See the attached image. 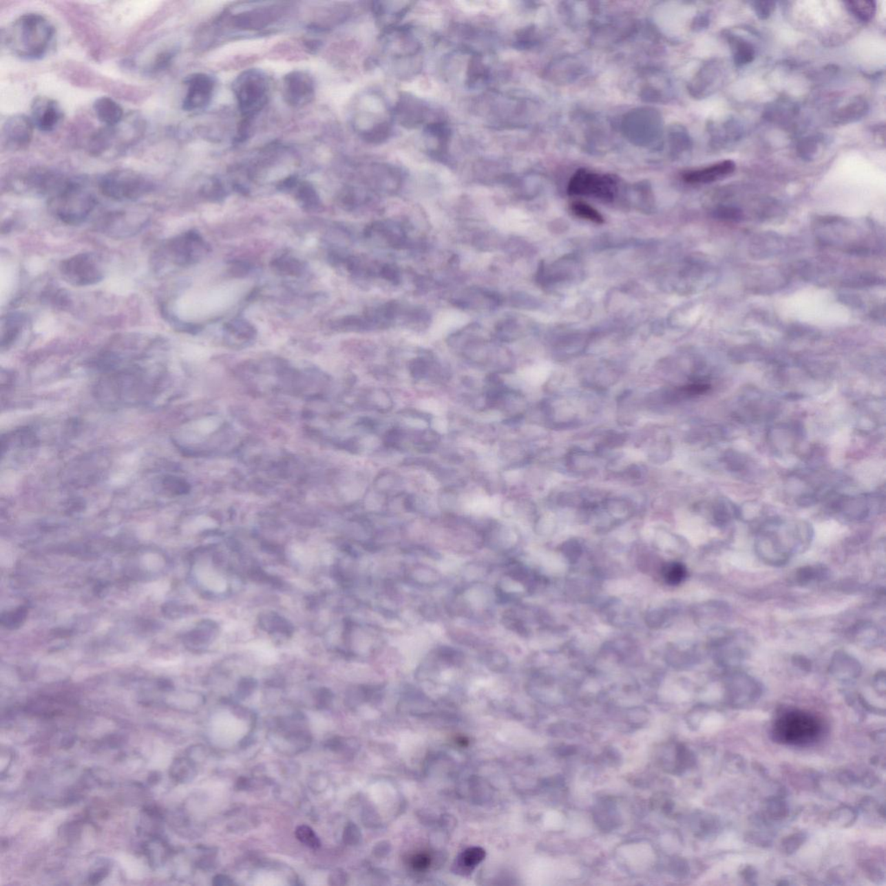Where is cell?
<instances>
[{
	"label": "cell",
	"mask_w": 886,
	"mask_h": 886,
	"mask_svg": "<svg viewBox=\"0 0 886 886\" xmlns=\"http://www.w3.org/2000/svg\"><path fill=\"white\" fill-rule=\"evenodd\" d=\"M736 169L732 160H724L703 169L690 171L684 175V180L690 184H708L729 176Z\"/></svg>",
	"instance_id": "17"
},
{
	"label": "cell",
	"mask_w": 886,
	"mask_h": 886,
	"mask_svg": "<svg viewBox=\"0 0 886 886\" xmlns=\"http://www.w3.org/2000/svg\"><path fill=\"white\" fill-rule=\"evenodd\" d=\"M868 106L865 101L858 100L854 103L849 104L845 107L836 118L837 120L841 123H851L854 120L860 119L867 112Z\"/></svg>",
	"instance_id": "25"
},
{
	"label": "cell",
	"mask_w": 886,
	"mask_h": 886,
	"mask_svg": "<svg viewBox=\"0 0 886 886\" xmlns=\"http://www.w3.org/2000/svg\"><path fill=\"white\" fill-rule=\"evenodd\" d=\"M490 70L485 63L483 56L478 52H474L467 65V85L474 87L480 84L487 83L490 78Z\"/></svg>",
	"instance_id": "21"
},
{
	"label": "cell",
	"mask_w": 886,
	"mask_h": 886,
	"mask_svg": "<svg viewBox=\"0 0 886 886\" xmlns=\"http://www.w3.org/2000/svg\"><path fill=\"white\" fill-rule=\"evenodd\" d=\"M25 318L22 315L12 313L8 315L2 319L1 325V346L8 347L15 341L17 338L22 332L23 326H25Z\"/></svg>",
	"instance_id": "22"
},
{
	"label": "cell",
	"mask_w": 886,
	"mask_h": 886,
	"mask_svg": "<svg viewBox=\"0 0 886 886\" xmlns=\"http://www.w3.org/2000/svg\"><path fill=\"white\" fill-rule=\"evenodd\" d=\"M34 125L25 114H14L8 118L1 129L3 149L19 151L26 149L32 143Z\"/></svg>",
	"instance_id": "9"
},
{
	"label": "cell",
	"mask_w": 886,
	"mask_h": 886,
	"mask_svg": "<svg viewBox=\"0 0 886 886\" xmlns=\"http://www.w3.org/2000/svg\"><path fill=\"white\" fill-rule=\"evenodd\" d=\"M299 198L303 203L309 207H315L319 203V198L315 189L308 184L302 185L299 190Z\"/></svg>",
	"instance_id": "36"
},
{
	"label": "cell",
	"mask_w": 886,
	"mask_h": 886,
	"mask_svg": "<svg viewBox=\"0 0 886 886\" xmlns=\"http://www.w3.org/2000/svg\"><path fill=\"white\" fill-rule=\"evenodd\" d=\"M426 139L430 153L434 156L441 157L447 153V145L450 138V129L444 121H433L427 125L425 130Z\"/></svg>",
	"instance_id": "19"
},
{
	"label": "cell",
	"mask_w": 886,
	"mask_h": 886,
	"mask_svg": "<svg viewBox=\"0 0 886 886\" xmlns=\"http://www.w3.org/2000/svg\"><path fill=\"white\" fill-rule=\"evenodd\" d=\"M175 769V777L181 781L191 780L196 774L193 764L185 759L178 761Z\"/></svg>",
	"instance_id": "31"
},
{
	"label": "cell",
	"mask_w": 886,
	"mask_h": 886,
	"mask_svg": "<svg viewBox=\"0 0 886 886\" xmlns=\"http://www.w3.org/2000/svg\"><path fill=\"white\" fill-rule=\"evenodd\" d=\"M33 125L41 132H52L63 119V111L56 100L47 96L36 97L30 107Z\"/></svg>",
	"instance_id": "11"
},
{
	"label": "cell",
	"mask_w": 886,
	"mask_h": 886,
	"mask_svg": "<svg viewBox=\"0 0 886 886\" xmlns=\"http://www.w3.org/2000/svg\"><path fill=\"white\" fill-rule=\"evenodd\" d=\"M93 107L97 119L105 126H116L124 120L123 107L109 97L103 96L96 99Z\"/></svg>",
	"instance_id": "20"
},
{
	"label": "cell",
	"mask_w": 886,
	"mask_h": 886,
	"mask_svg": "<svg viewBox=\"0 0 886 886\" xmlns=\"http://www.w3.org/2000/svg\"><path fill=\"white\" fill-rule=\"evenodd\" d=\"M411 865L416 870H425L430 865V858L427 854H416L412 858Z\"/></svg>",
	"instance_id": "40"
},
{
	"label": "cell",
	"mask_w": 886,
	"mask_h": 886,
	"mask_svg": "<svg viewBox=\"0 0 886 886\" xmlns=\"http://www.w3.org/2000/svg\"><path fill=\"white\" fill-rule=\"evenodd\" d=\"M346 879V874H344V872L340 870H337L335 872H333V874L330 875L329 885H345Z\"/></svg>",
	"instance_id": "41"
},
{
	"label": "cell",
	"mask_w": 886,
	"mask_h": 886,
	"mask_svg": "<svg viewBox=\"0 0 886 886\" xmlns=\"http://www.w3.org/2000/svg\"><path fill=\"white\" fill-rule=\"evenodd\" d=\"M571 211L578 218L586 219L593 223L602 224L604 223V217L598 211L584 202H574L571 204Z\"/></svg>",
	"instance_id": "27"
},
{
	"label": "cell",
	"mask_w": 886,
	"mask_h": 886,
	"mask_svg": "<svg viewBox=\"0 0 886 886\" xmlns=\"http://www.w3.org/2000/svg\"><path fill=\"white\" fill-rule=\"evenodd\" d=\"M852 15L863 22L871 21L876 13L874 1H849L845 3Z\"/></svg>",
	"instance_id": "24"
},
{
	"label": "cell",
	"mask_w": 886,
	"mask_h": 886,
	"mask_svg": "<svg viewBox=\"0 0 886 886\" xmlns=\"http://www.w3.org/2000/svg\"><path fill=\"white\" fill-rule=\"evenodd\" d=\"M361 834L355 823H348L343 833V841L346 845H355L359 843Z\"/></svg>",
	"instance_id": "37"
},
{
	"label": "cell",
	"mask_w": 886,
	"mask_h": 886,
	"mask_svg": "<svg viewBox=\"0 0 886 886\" xmlns=\"http://www.w3.org/2000/svg\"><path fill=\"white\" fill-rule=\"evenodd\" d=\"M732 45L733 60L737 66H743L752 62L755 57L754 47L743 39H734Z\"/></svg>",
	"instance_id": "23"
},
{
	"label": "cell",
	"mask_w": 886,
	"mask_h": 886,
	"mask_svg": "<svg viewBox=\"0 0 886 886\" xmlns=\"http://www.w3.org/2000/svg\"><path fill=\"white\" fill-rule=\"evenodd\" d=\"M823 727L816 717L803 710H790L778 717L773 727L774 740L788 746H807L821 737Z\"/></svg>",
	"instance_id": "3"
},
{
	"label": "cell",
	"mask_w": 886,
	"mask_h": 886,
	"mask_svg": "<svg viewBox=\"0 0 886 886\" xmlns=\"http://www.w3.org/2000/svg\"><path fill=\"white\" fill-rule=\"evenodd\" d=\"M295 836L302 843L308 845L313 849L321 847V842L319 841L317 834L312 830L311 827L302 825L297 827L295 830Z\"/></svg>",
	"instance_id": "29"
},
{
	"label": "cell",
	"mask_w": 886,
	"mask_h": 886,
	"mask_svg": "<svg viewBox=\"0 0 886 886\" xmlns=\"http://www.w3.org/2000/svg\"><path fill=\"white\" fill-rule=\"evenodd\" d=\"M618 191L614 178L586 169H580L569 180L568 193L572 196L594 197L612 201Z\"/></svg>",
	"instance_id": "7"
},
{
	"label": "cell",
	"mask_w": 886,
	"mask_h": 886,
	"mask_svg": "<svg viewBox=\"0 0 886 886\" xmlns=\"http://www.w3.org/2000/svg\"><path fill=\"white\" fill-rule=\"evenodd\" d=\"M502 298L493 291L483 288H470L463 296L453 299V304L464 309L483 308H495L500 306Z\"/></svg>",
	"instance_id": "16"
},
{
	"label": "cell",
	"mask_w": 886,
	"mask_h": 886,
	"mask_svg": "<svg viewBox=\"0 0 886 886\" xmlns=\"http://www.w3.org/2000/svg\"><path fill=\"white\" fill-rule=\"evenodd\" d=\"M663 577L668 584H679L686 577V569L679 562H671L664 568Z\"/></svg>",
	"instance_id": "28"
},
{
	"label": "cell",
	"mask_w": 886,
	"mask_h": 886,
	"mask_svg": "<svg viewBox=\"0 0 886 886\" xmlns=\"http://www.w3.org/2000/svg\"><path fill=\"white\" fill-rule=\"evenodd\" d=\"M153 182L130 169H116L104 174L99 189L104 196L116 201H134L153 191Z\"/></svg>",
	"instance_id": "5"
},
{
	"label": "cell",
	"mask_w": 886,
	"mask_h": 886,
	"mask_svg": "<svg viewBox=\"0 0 886 886\" xmlns=\"http://www.w3.org/2000/svg\"><path fill=\"white\" fill-rule=\"evenodd\" d=\"M187 93L183 102V109L194 111L207 105L211 98L214 83L204 74H194L185 80Z\"/></svg>",
	"instance_id": "12"
},
{
	"label": "cell",
	"mask_w": 886,
	"mask_h": 886,
	"mask_svg": "<svg viewBox=\"0 0 886 886\" xmlns=\"http://www.w3.org/2000/svg\"><path fill=\"white\" fill-rule=\"evenodd\" d=\"M379 274L381 275L382 278L386 279V281L394 283V284H397V283L400 282L399 269L397 268L396 266L390 264L383 265L381 268H380Z\"/></svg>",
	"instance_id": "39"
},
{
	"label": "cell",
	"mask_w": 886,
	"mask_h": 886,
	"mask_svg": "<svg viewBox=\"0 0 886 886\" xmlns=\"http://www.w3.org/2000/svg\"><path fill=\"white\" fill-rule=\"evenodd\" d=\"M204 242L195 232H187L167 242L162 255L178 266L193 264L200 258L204 248Z\"/></svg>",
	"instance_id": "10"
},
{
	"label": "cell",
	"mask_w": 886,
	"mask_h": 886,
	"mask_svg": "<svg viewBox=\"0 0 886 886\" xmlns=\"http://www.w3.org/2000/svg\"><path fill=\"white\" fill-rule=\"evenodd\" d=\"M285 91L288 102L293 105L308 103L313 94V83L308 75L293 72L285 78Z\"/></svg>",
	"instance_id": "15"
},
{
	"label": "cell",
	"mask_w": 886,
	"mask_h": 886,
	"mask_svg": "<svg viewBox=\"0 0 886 886\" xmlns=\"http://www.w3.org/2000/svg\"><path fill=\"white\" fill-rule=\"evenodd\" d=\"M806 836L804 834H794L783 841V849L788 854H793L804 843Z\"/></svg>",
	"instance_id": "35"
},
{
	"label": "cell",
	"mask_w": 886,
	"mask_h": 886,
	"mask_svg": "<svg viewBox=\"0 0 886 886\" xmlns=\"http://www.w3.org/2000/svg\"><path fill=\"white\" fill-rule=\"evenodd\" d=\"M55 28L45 16L26 13L3 30L2 39L13 55L23 60H38L49 52Z\"/></svg>",
	"instance_id": "1"
},
{
	"label": "cell",
	"mask_w": 886,
	"mask_h": 886,
	"mask_svg": "<svg viewBox=\"0 0 886 886\" xmlns=\"http://www.w3.org/2000/svg\"><path fill=\"white\" fill-rule=\"evenodd\" d=\"M392 8H390L389 2H376L373 4V12L377 20L385 25V30L397 27L396 23L406 15L413 3L392 2Z\"/></svg>",
	"instance_id": "18"
},
{
	"label": "cell",
	"mask_w": 886,
	"mask_h": 886,
	"mask_svg": "<svg viewBox=\"0 0 886 886\" xmlns=\"http://www.w3.org/2000/svg\"><path fill=\"white\" fill-rule=\"evenodd\" d=\"M96 204L94 195L74 180L50 200V210L54 215L63 223L70 225L83 223L92 213Z\"/></svg>",
	"instance_id": "4"
},
{
	"label": "cell",
	"mask_w": 886,
	"mask_h": 886,
	"mask_svg": "<svg viewBox=\"0 0 886 886\" xmlns=\"http://www.w3.org/2000/svg\"><path fill=\"white\" fill-rule=\"evenodd\" d=\"M139 117H126L116 126H105L91 136L89 151L96 157H112L123 154L139 139L144 130Z\"/></svg>",
	"instance_id": "2"
},
{
	"label": "cell",
	"mask_w": 886,
	"mask_h": 886,
	"mask_svg": "<svg viewBox=\"0 0 886 886\" xmlns=\"http://www.w3.org/2000/svg\"><path fill=\"white\" fill-rule=\"evenodd\" d=\"M825 575H826V571L823 568L807 567L801 569V571L798 572L797 578L801 584H805V582L817 580V579H823Z\"/></svg>",
	"instance_id": "32"
},
{
	"label": "cell",
	"mask_w": 886,
	"mask_h": 886,
	"mask_svg": "<svg viewBox=\"0 0 886 886\" xmlns=\"http://www.w3.org/2000/svg\"><path fill=\"white\" fill-rule=\"evenodd\" d=\"M235 93L239 107L246 116H251L264 106L267 85L264 77L255 72L245 73L239 78Z\"/></svg>",
	"instance_id": "8"
},
{
	"label": "cell",
	"mask_w": 886,
	"mask_h": 886,
	"mask_svg": "<svg viewBox=\"0 0 886 886\" xmlns=\"http://www.w3.org/2000/svg\"><path fill=\"white\" fill-rule=\"evenodd\" d=\"M751 6H752V8L755 13H756L757 18L761 20H766L769 19L771 14L774 12V9H776V3L774 2H752L751 3Z\"/></svg>",
	"instance_id": "33"
},
{
	"label": "cell",
	"mask_w": 886,
	"mask_h": 886,
	"mask_svg": "<svg viewBox=\"0 0 886 886\" xmlns=\"http://www.w3.org/2000/svg\"><path fill=\"white\" fill-rule=\"evenodd\" d=\"M212 884L215 886H229L233 884V881L226 875L219 874L213 878Z\"/></svg>",
	"instance_id": "42"
},
{
	"label": "cell",
	"mask_w": 886,
	"mask_h": 886,
	"mask_svg": "<svg viewBox=\"0 0 886 886\" xmlns=\"http://www.w3.org/2000/svg\"><path fill=\"white\" fill-rule=\"evenodd\" d=\"M146 215L113 212L104 218L102 228L110 237L126 238L139 231L146 224Z\"/></svg>",
	"instance_id": "13"
},
{
	"label": "cell",
	"mask_w": 886,
	"mask_h": 886,
	"mask_svg": "<svg viewBox=\"0 0 886 886\" xmlns=\"http://www.w3.org/2000/svg\"><path fill=\"white\" fill-rule=\"evenodd\" d=\"M428 111L429 109L423 101L407 94L400 97L399 103L394 109L393 117L394 120H399L403 126L411 129V127H419L425 123Z\"/></svg>",
	"instance_id": "14"
},
{
	"label": "cell",
	"mask_w": 886,
	"mask_h": 886,
	"mask_svg": "<svg viewBox=\"0 0 886 886\" xmlns=\"http://www.w3.org/2000/svg\"><path fill=\"white\" fill-rule=\"evenodd\" d=\"M237 787L238 790H248V788L251 787V781H249L248 778L241 777L240 779L238 781Z\"/></svg>",
	"instance_id": "43"
},
{
	"label": "cell",
	"mask_w": 886,
	"mask_h": 886,
	"mask_svg": "<svg viewBox=\"0 0 886 886\" xmlns=\"http://www.w3.org/2000/svg\"><path fill=\"white\" fill-rule=\"evenodd\" d=\"M486 857V852L481 847H472L467 849L460 855L457 864L464 871L470 872L472 869L477 867Z\"/></svg>",
	"instance_id": "26"
},
{
	"label": "cell",
	"mask_w": 886,
	"mask_h": 886,
	"mask_svg": "<svg viewBox=\"0 0 886 886\" xmlns=\"http://www.w3.org/2000/svg\"><path fill=\"white\" fill-rule=\"evenodd\" d=\"M26 618V611L23 608H20L18 611L11 613V614L2 616V623L8 626H19Z\"/></svg>",
	"instance_id": "38"
},
{
	"label": "cell",
	"mask_w": 886,
	"mask_h": 886,
	"mask_svg": "<svg viewBox=\"0 0 886 886\" xmlns=\"http://www.w3.org/2000/svg\"><path fill=\"white\" fill-rule=\"evenodd\" d=\"M174 57V52L171 50H164L158 54L153 62L148 67V72L150 74H156L167 70L170 66L171 61Z\"/></svg>",
	"instance_id": "30"
},
{
	"label": "cell",
	"mask_w": 886,
	"mask_h": 886,
	"mask_svg": "<svg viewBox=\"0 0 886 886\" xmlns=\"http://www.w3.org/2000/svg\"><path fill=\"white\" fill-rule=\"evenodd\" d=\"M59 271L67 282L76 287L96 284L104 278V264L94 253H79L62 261Z\"/></svg>",
	"instance_id": "6"
},
{
	"label": "cell",
	"mask_w": 886,
	"mask_h": 886,
	"mask_svg": "<svg viewBox=\"0 0 886 886\" xmlns=\"http://www.w3.org/2000/svg\"><path fill=\"white\" fill-rule=\"evenodd\" d=\"M833 817L838 826L847 827L854 823L856 814L851 808H843L835 812Z\"/></svg>",
	"instance_id": "34"
}]
</instances>
